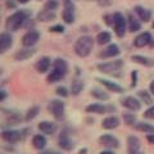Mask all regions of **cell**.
Here are the masks:
<instances>
[{"label":"cell","mask_w":154,"mask_h":154,"mask_svg":"<svg viewBox=\"0 0 154 154\" xmlns=\"http://www.w3.org/2000/svg\"><path fill=\"white\" fill-rule=\"evenodd\" d=\"M32 12L28 11V9H21V11L14 12L13 14H11L7 21H5V28L8 32H16L19 28L25 27L27 21L31 18Z\"/></svg>","instance_id":"obj_1"},{"label":"cell","mask_w":154,"mask_h":154,"mask_svg":"<svg viewBox=\"0 0 154 154\" xmlns=\"http://www.w3.org/2000/svg\"><path fill=\"white\" fill-rule=\"evenodd\" d=\"M68 69H69L68 62L63 59V58H55L53 60L51 71H49V73L46 76L48 84H55L62 81L68 73Z\"/></svg>","instance_id":"obj_2"},{"label":"cell","mask_w":154,"mask_h":154,"mask_svg":"<svg viewBox=\"0 0 154 154\" xmlns=\"http://www.w3.org/2000/svg\"><path fill=\"white\" fill-rule=\"evenodd\" d=\"M94 37L90 36V35H82L80 36L79 38L76 40L75 42V46H73V50H75V54L80 58H88L91 51L94 49V44H95Z\"/></svg>","instance_id":"obj_3"},{"label":"cell","mask_w":154,"mask_h":154,"mask_svg":"<svg viewBox=\"0 0 154 154\" xmlns=\"http://www.w3.org/2000/svg\"><path fill=\"white\" fill-rule=\"evenodd\" d=\"M30 130L28 128H13V127H5L2 130V139L4 143L9 144V145H16L17 143L23 141L27 137Z\"/></svg>","instance_id":"obj_4"},{"label":"cell","mask_w":154,"mask_h":154,"mask_svg":"<svg viewBox=\"0 0 154 154\" xmlns=\"http://www.w3.org/2000/svg\"><path fill=\"white\" fill-rule=\"evenodd\" d=\"M48 112L57 122H63L66 119V103L62 99H51L48 103Z\"/></svg>","instance_id":"obj_5"},{"label":"cell","mask_w":154,"mask_h":154,"mask_svg":"<svg viewBox=\"0 0 154 154\" xmlns=\"http://www.w3.org/2000/svg\"><path fill=\"white\" fill-rule=\"evenodd\" d=\"M125 67V62L122 59H114L112 62H102L98 64V71L102 72L104 75L110 76H119L118 72H121Z\"/></svg>","instance_id":"obj_6"},{"label":"cell","mask_w":154,"mask_h":154,"mask_svg":"<svg viewBox=\"0 0 154 154\" xmlns=\"http://www.w3.org/2000/svg\"><path fill=\"white\" fill-rule=\"evenodd\" d=\"M113 18H114L113 30H114L116 36H117V37H123L125 35H126L127 30H128V27H127V18L125 17L122 13H119V12L113 13Z\"/></svg>","instance_id":"obj_7"},{"label":"cell","mask_w":154,"mask_h":154,"mask_svg":"<svg viewBox=\"0 0 154 154\" xmlns=\"http://www.w3.org/2000/svg\"><path fill=\"white\" fill-rule=\"evenodd\" d=\"M75 145L76 144L71 137L69 128L68 127L62 128V131L59 134V137H58V146H59L62 150H64V152H71V150H73Z\"/></svg>","instance_id":"obj_8"},{"label":"cell","mask_w":154,"mask_h":154,"mask_svg":"<svg viewBox=\"0 0 154 154\" xmlns=\"http://www.w3.org/2000/svg\"><path fill=\"white\" fill-rule=\"evenodd\" d=\"M2 112L5 117V125L7 127H13V126H18L22 122H25V117H22L21 113L17 112L14 109H5L3 108Z\"/></svg>","instance_id":"obj_9"},{"label":"cell","mask_w":154,"mask_h":154,"mask_svg":"<svg viewBox=\"0 0 154 154\" xmlns=\"http://www.w3.org/2000/svg\"><path fill=\"white\" fill-rule=\"evenodd\" d=\"M62 18L67 25H72L76 21V7L72 0H64L63 12H62Z\"/></svg>","instance_id":"obj_10"},{"label":"cell","mask_w":154,"mask_h":154,"mask_svg":"<svg viewBox=\"0 0 154 154\" xmlns=\"http://www.w3.org/2000/svg\"><path fill=\"white\" fill-rule=\"evenodd\" d=\"M141 104H143L141 100L132 95L123 96L121 99V105L125 109L130 110V112H139V110L141 109Z\"/></svg>","instance_id":"obj_11"},{"label":"cell","mask_w":154,"mask_h":154,"mask_svg":"<svg viewBox=\"0 0 154 154\" xmlns=\"http://www.w3.org/2000/svg\"><path fill=\"white\" fill-rule=\"evenodd\" d=\"M99 144L102 146H104L105 149H112V150H116V149H118L119 145H121V143H119L118 137L114 136L112 134H104L102 136H99Z\"/></svg>","instance_id":"obj_12"},{"label":"cell","mask_w":154,"mask_h":154,"mask_svg":"<svg viewBox=\"0 0 154 154\" xmlns=\"http://www.w3.org/2000/svg\"><path fill=\"white\" fill-rule=\"evenodd\" d=\"M38 40H40V32L35 30V28H31V30H28L25 35H23L22 45L26 48H33L38 42Z\"/></svg>","instance_id":"obj_13"},{"label":"cell","mask_w":154,"mask_h":154,"mask_svg":"<svg viewBox=\"0 0 154 154\" xmlns=\"http://www.w3.org/2000/svg\"><path fill=\"white\" fill-rule=\"evenodd\" d=\"M37 128L41 134L46 135V136H53L55 135L58 131V125L54 121H48V119H44V121L38 122Z\"/></svg>","instance_id":"obj_14"},{"label":"cell","mask_w":154,"mask_h":154,"mask_svg":"<svg viewBox=\"0 0 154 154\" xmlns=\"http://www.w3.org/2000/svg\"><path fill=\"white\" fill-rule=\"evenodd\" d=\"M153 41V36L150 32L148 31H144L141 33H139V35L134 38L132 44L135 48H145V46H149L152 44Z\"/></svg>","instance_id":"obj_15"},{"label":"cell","mask_w":154,"mask_h":154,"mask_svg":"<svg viewBox=\"0 0 154 154\" xmlns=\"http://www.w3.org/2000/svg\"><path fill=\"white\" fill-rule=\"evenodd\" d=\"M121 54V49L117 44H108L104 49L99 53V58H103V59H107V58H116Z\"/></svg>","instance_id":"obj_16"},{"label":"cell","mask_w":154,"mask_h":154,"mask_svg":"<svg viewBox=\"0 0 154 154\" xmlns=\"http://www.w3.org/2000/svg\"><path fill=\"white\" fill-rule=\"evenodd\" d=\"M102 84L103 88H105V90L109 91V93H114V94H123L125 93V89L122 88L121 85H118L117 82H113L110 80L107 79H96Z\"/></svg>","instance_id":"obj_17"},{"label":"cell","mask_w":154,"mask_h":154,"mask_svg":"<svg viewBox=\"0 0 154 154\" xmlns=\"http://www.w3.org/2000/svg\"><path fill=\"white\" fill-rule=\"evenodd\" d=\"M121 125V119H119L116 114H109L102 121V128L104 130H116Z\"/></svg>","instance_id":"obj_18"},{"label":"cell","mask_w":154,"mask_h":154,"mask_svg":"<svg viewBox=\"0 0 154 154\" xmlns=\"http://www.w3.org/2000/svg\"><path fill=\"white\" fill-rule=\"evenodd\" d=\"M51 66H53V62L49 57H41V58H38L37 62L35 63V68L36 71L38 72V73H46V72H49L50 68H51Z\"/></svg>","instance_id":"obj_19"},{"label":"cell","mask_w":154,"mask_h":154,"mask_svg":"<svg viewBox=\"0 0 154 154\" xmlns=\"http://www.w3.org/2000/svg\"><path fill=\"white\" fill-rule=\"evenodd\" d=\"M13 46V36L11 32H3L0 35V53L5 54V53Z\"/></svg>","instance_id":"obj_20"},{"label":"cell","mask_w":154,"mask_h":154,"mask_svg":"<svg viewBox=\"0 0 154 154\" xmlns=\"http://www.w3.org/2000/svg\"><path fill=\"white\" fill-rule=\"evenodd\" d=\"M31 144H32V146L36 149V150H44V149L46 148L48 145V139H46V135L44 134H35L32 136L31 139Z\"/></svg>","instance_id":"obj_21"},{"label":"cell","mask_w":154,"mask_h":154,"mask_svg":"<svg viewBox=\"0 0 154 154\" xmlns=\"http://www.w3.org/2000/svg\"><path fill=\"white\" fill-rule=\"evenodd\" d=\"M36 54V50L33 49V48H26L23 46V49H19L16 51V54H14V59L17 62H23V60H27L30 59L31 57H33Z\"/></svg>","instance_id":"obj_22"},{"label":"cell","mask_w":154,"mask_h":154,"mask_svg":"<svg viewBox=\"0 0 154 154\" xmlns=\"http://www.w3.org/2000/svg\"><path fill=\"white\" fill-rule=\"evenodd\" d=\"M85 110L89 114H105V113H108V104L91 103L85 108Z\"/></svg>","instance_id":"obj_23"},{"label":"cell","mask_w":154,"mask_h":154,"mask_svg":"<svg viewBox=\"0 0 154 154\" xmlns=\"http://www.w3.org/2000/svg\"><path fill=\"white\" fill-rule=\"evenodd\" d=\"M134 12L137 16V18L144 23H146V22H149L152 19V12L149 11L148 8H144L141 5H136L134 8Z\"/></svg>","instance_id":"obj_24"},{"label":"cell","mask_w":154,"mask_h":154,"mask_svg":"<svg viewBox=\"0 0 154 154\" xmlns=\"http://www.w3.org/2000/svg\"><path fill=\"white\" fill-rule=\"evenodd\" d=\"M57 18V14H55V11H49V9L44 8L42 11H40L37 13V21L40 22H51V21H55Z\"/></svg>","instance_id":"obj_25"},{"label":"cell","mask_w":154,"mask_h":154,"mask_svg":"<svg viewBox=\"0 0 154 154\" xmlns=\"http://www.w3.org/2000/svg\"><path fill=\"white\" fill-rule=\"evenodd\" d=\"M131 60L136 64H140L143 67H146V68H152L154 67V59L153 58H149L145 55H132Z\"/></svg>","instance_id":"obj_26"},{"label":"cell","mask_w":154,"mask_h":154,"mask_svg":"<svg viewBox=\"0 0 154 154\" xmlns=\"http://www.w3.org/2000/svg\"><path fill=\"white\" fill-rule=\"evenodd\" d=\"M84 88H85L84 81L81 80L79 76H77V77H75V79L72 80V82H71V88H69V91H71V94L73 95V96H77V95H80L81 93H82Z\"/></svg>","instance_id":"obj_27"},{"label":"cell","mask_w":154,"mask_h":154,"mask_svg":"<svg viewBox=\"0 0 154 154\" xmlns=\"http://www.w3.org/2000/svg\"><path fill=\"white\" fill-rule=\"evenodd\" d=\"M90 95L93 96L94 99L96 100H99V102H108V100L110 99V95L107 93L105 90L103 89H99V88H94V89H91L90 90Z\"/></svg>","instance_id":"obj_28"},{"label":"cell","mask_w":154,"mask_h":154,"mask_svg":"<svg viewBox=\"0 0 154 154\" xmlns=\"http://www.w3.org/2000/svg\"><path fill=\"white\" fill-rule=\"evenodd\" d=\"M127 27L130 32H137L141 30V21L134 14H128L127 17Z\"/></svg>","instance_id":"obj_29"},{"label":"cell","mask_w":154,"mask_h":154,"mask_svg":"<svg viewBox=\"0 0 154 154\" xmlns=\"http://www.w3.org/2000/svg\"><path fill=\"white\" fill-rule=\"evenodd\" d=\"M134 128L136 130L139 132H143V134H154V125L149 123V122H145V121H137L136 125L134 126Z\"/></svg>","instance_id":"obj_30"},{"label":"cell","mask_w":154,"mask_h":154,"mask_svg":"<svg viewBox=\"0 0 154 154\" xmlns=\"http://www.w3.org/2000/svg\"><path fill=\"white\" fill-rule=\"evenodd\" d=\"M41 112V108H40V105H32V107H30L27 110H26V113H25V122H31L33 121L36 117H38V114H40Z\"/></svg>","instance_id":"obj_31"},{"label":"cell","mask_w":154,"mask_h":154,"mask_svg":"<svg viewBox=\"0 0 154 154\" xmlns=\"http://www.w3.org/2000/svg\"><path fill=\"white\" fill-rule=\"evenodd\" d=\"M96 44L99 45H108L110 44V41H112V33H110L109 31H102L99 32L98 35H96Z\"/></svg>","instance_id":"obj_32"},{"label":"cell","mask_w":154,"mask_h":154,"mask_svg":"<svg viewBox=\"0 0 154 154\" xmlns=\"http://www.w3.org/2000/svg\"><path fill=\"white\" fill-rule=\"evenodd\" d=\"M137 98L141 100V103L146 104V105L153 104V94L150 93V91H146V90L137 91Z\"/></svg>","instance_id":"obj_33"},{"label":"cell","mask_w":154,"mask_h":154,"mask_svg":"<svg viewBox=\"0 0 154 154\" xmlns=\"http://www.w3.org/2000/svg\"><path fill=\"white\" fill-rule=\"evenodd\" d=\"M122 119H123L125 125L131 126V127H134L135 125H136V122H137V117H136V114H135V112H130V110L127 113L122 114Z\"/></svg>","instance_id":"obj_34"},{"label":"cell","mask_w":154,"mask_h":154,"mask_svg":"<svg viewBox=\"0 0 154 154\" xmlns=\"http://www.w3.org/2000/svg\"><path fill=\"white\" fill-rule=\"evenodd\" d=\"M127 149H141V140L136 135H130L126 140Z\"/></svg>","instance_id":"obj_35"},{"label":"cell","mask_w":154,"mask_h":154,"mask_svg":"<svg viewBox=\"0 0 154 154\" xmlns=\"http://www.w3.org/2000/svg\"><path fill=\"white\" fill-rule=\"evenodd\" d=\"M55 93H57V95L59 96V98H62V99H64V98H68L69 96V94H71V91L66 88V86H63V85H60V86H58V88L55 89Z\"/></svg>","instance_id":"obj_36"},{"label":"cell","mask_w":154,"mask_h":154,"mask_svg":"<svg viewBox=\"0 0 154 154\" xmlns=\"http://www.w3.org/2000/svg\"><path fill=\"white\" fill-rule=\"evenodd\" d=\"M44 8L49 9V11H57V9L59 8V3H58L57 0H46Z\"/></svg>","instance_id":"obj_37"},{"label":"cell","mask_w":154,"mask_h":154,"mask_svg":"<svg viewBox=\"0 0 154 154\" xmlns=\"http://www.w3.org/2000/svg\"><path fill=\"white\" fill-rule=\"evenodd\" d=\"M144 118H146V119H154V104L152 105H149V108L144 110Z\"/></svg>","instance_id":"obj_38"},{"label":"cell","mask_w":154,"mask_h":154,"mask_svg":"<svg viewBox=\"0 0 154 154\" xmlns=\"http://www.w3.org/2000/svg\"><path fill=\"white\" fill-rule=\"evenodd\" d=\"M49 31L53 32V33H64L66 28H64L63 25H55V26H51L49 28Z\"/></svg>","instance_id":"obj_39"},{"label":"cell","mask_w":154,"mask_h":154,"mask_svg":"<svg viewBox=\"0 0 154 154\" xmlns=\"http://www.w3.org/2000/svg\"><path fill=\"white\" fill-rule=\"evenodd\" d=\"M137 81H139V72L131 71V88H136Z\"/></svg>","instance_id":"obj_40"},{"label":"cell","mask_w":154,"mask_h":154,"mask_svg":"<svg viewBox=\"0 0 154 154\" xmlns=\"http://www.w3.org/2000/svg\"><path fill=\"white\" fill-rule=\"evenodd\" d=\"M104 19H105V23H107L108 26L113 27V22H114L113 14H107V16H104Z\"/></svg>","instance_id":"obj_41"},{"label":"cell","mask_w":154,"mask_h":154,"mask_svg":"<svg viewBox=\"0 0 154 154\" xmlns=\"http://www.w3.org/2000/svg\"><path fill=\"white\" fill-rule=\"evenodd\" d=\"M128 154H145V152H143L141 149H127Z\"/></svg>","instance_id":"obj_42"},{"label":"cell","mask_w":154,"mask_h":154,"mask_svg":"<svg viewBox=\"0 0 154 154\" xmlns=\"http://www.w3.org/2000/svg\"><path fill=\"white\" fill-rule=\"evenodd\" d=\"M7 96H8V93L4 89L0 90V102H5V99H7Z\"/></svg>","instance_id":"obj_43"},{"label":"cell","mask_w":154,"mask_h":154,"mask_svg":"<svg viewBox=\"0 0 154 154\" xmlns=\"http://www.w3.org/2000/svg\"><path fill=\"white\" fill-rule=\"evenodd\" d=\"M5 4H7V7H8L9 9H16V8H17V3H14L13 0H7Z\"/></svg>","instance_id":"obj_44"},{"label":"cell","mask_w":154,"mask_h":154,"mask_svg":"<svg viewBox=\"0 0 154 154\" xmlns=\"http://www.w3.org/2000/svg\"><path fill=\"white\" fill-rule=\"evenodd\" d=\"M145 137H146V141H148L149 144L154 145V134H148Z\"/></svg>","instance_id":"obj_45"},{"label":"cell","mask_w":154,"mask_h":154,"mask_svg":"<svg viewBox=\"0 0 154 154\" xmlns=\"http://www.w3.org/2000/svg\"><path fill=\"white\" fill-rule=\"evenodd\" d=\"M149 91L153 94V96H154V80H152L150 81V84H149Z\"/></svg>","instance_id":"obj_46"},{"label":"cell","mask_w":154,"mask_h":154,"mask_svg":"<svg viewBox=\"0 0 154 154\" xmlns=\"http://www.w3.org/2000/svg\"><path fill=\"white\" fill-rule=\"evenodd\" d=\"M99 154H116L114 150H112V149H105V150H102Z\"/></svg>","instance_id":"obj_47"},{"label":"cell","mask_w":154,"mask_h":154,"mask_svg":"<svg viewBox=\"0 0 154 154\" xmlns=\"http://www.w3.org/2000/svg\"><path fill=\"white\" fill-rule=\"evenodd\" d=\"M88 148H81L80 150H79V154H88Z\"/></svg>","instance_id":"obj_48"},{"label":"cell","mask_w":154,"mask_h":154,"mask_svg":"<svg viewBox=\"0 0 154 154\" xmlns=\"http://www.w3.org/2000/svg\"><path fill=\"white\" fill-rule=\"evenodd\" d=\"M30 0H17V3H19V4H27Z\"/></svg>","instance_id":"obj_49"},{"label":"cell","mask_w":154,"mask_h":154,"mask_svg":"<svg viewBox=\"0 0 154 154\" xmlns=\"http://www.w3.org/2000/svg\"><path fill=\"white\" fill-rule=\"evenodd\" d=\"M150 46H152V48H153V49H154V40L152 41V44H150Z\"/></svg>","instance_id":"obj_50"},{"label":"cell","mask_w":154,"mask_h":154,"mask_svg":"<svg viewBox=\"0 0 154 154\" xmlns=\"http://www.w3.org/2000/svg\"><path fill=\"white\" fill-rule=\"evenodd\" d=\"M53 154H62V153H58V152H53Z\"/></svg>","instance_id":"obj_51"},{"label":"cell","mask_w":154,"mask_h":154,"mask_svg":"<svg viewBox=\"0 0 154 154\" xmlns=\"http://www.w3.org/2000/svg\"><path fill=\"white\" fill-rule=\"evenodd\" d=\"M152 26H153V28H154V21H153V25H152Z\"/></svg>","instance_id":"obj_52"},{"label":"cell","mask_w":154,"mask_h":154,"mask_svg":"<svg viewBox=\"0 0 154 154\" xmlns=\"http://www.w3.org/2000/svg\"><path fill=\"white\" fill-rule=\"evenodd\" d=\"M38 2H41V0H38Z\"/></svg>","instance_id":"obj_53"}]
</instances>
